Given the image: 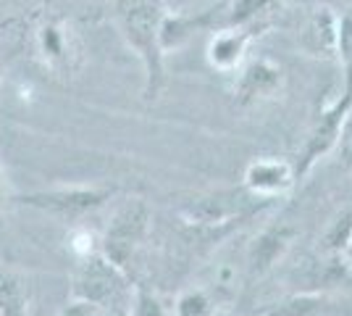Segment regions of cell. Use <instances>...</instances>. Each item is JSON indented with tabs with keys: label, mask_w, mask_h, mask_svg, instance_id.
Listing matches in <instances>:
<instances>
[{
	"label": "cell",
	"mask_w": 352,
	"mask_h": 316,
	"mask_svg": "<svg viewBox=\"0 0 352 316\" xmlns=\"http://www.w3.org/2000/svg\"><path fill=\"white\" fill-rule=\"evenodd\" d=\"M281 85H284V72H281L279 63L268 59L250 61L236 76V103L245 105L252 101H261V98H271L281 90Z\"/></svg>",
	"instance_id": "obj_7"
},
{
	"label": "cell",
	"mask_w": 352,
	"mask_h": 316,
	"mask_svg": "<svg viewBox=\"0 0 352 316\" xmlns=\"http://www.w3.org/2000/svg\"><path fill=\"white\" fill-rule=\"evenodd\" d=\"M40 45H43L45 59L50 61L53 66L58 63H69V53H66V37L58 27H45L40 34Z\"/></svg>",
	"instance_id": "obj_15"
},
{
	"label": "cell",
	"mask_w": 352,
	"mask_h": 316,
	"mask_svg": "<svg viewBox=\"0 0 352 316\" xmlns=\"http://www.w3.org/2000/svg\"><path fill=\"white\" fill-rule=\"evenodd\" d=\"M163 11L155 0H124L121 3V30L134 53L145 66V101H155L163 90Z\"/></svg>",
	"instance_id": "obj_1"
},
{
	"label": "cell",
	"mask_w": 352,
	"mask_h": 316,
	"mask_svg": "<svg viewBox=\"0 0 352 316\" xmlns=\"http://www.w3.org/2000/svg\"><path fill=\"white\" fill-rule=\"evenodd\" d=\"M294 182V171L287 161L279 158H261L252 161L245 171V185L252 196H276L284 193Z\"/></svg>",
	"instance_id": "obj_9"
},
{
	"label": "cell",
	"mask_w": 352,
	"mask_h": 316,
	"mask_svg": "<svg viewBox=\"0 0 352 316\" xmlns=\"http://www.w3.org/2000/svg\"><path fill=\"white\" fill-rule=\"evenodd\" d=\"M350 238H352V211H344L342 216H337V219L331 222L323 242H326V248H329L331 253H344Z\"/></svg>",
	"instance_id": "obj_14"
},
{
	"label": "cell",
	"mask_w": 352,
	"mask_h": 316,
	"mask_svg": "<svg viewBox=\"0 0 352 316\" xmlns=\"http://www.w3.org/2000/svg\"><path fill=\"white\" fill-rule=\"evenodd\" d=\"M210 311L206 293L200 290H190L176 301V316H206Z\"/></svg>",
	"instance_id": "obj_17"
},
{
	"label": "cell",
	"mask_w": 352,
	"mask_h": 316,
	"mask_svg": "<svg viewBox=\"0 0 352 316\" xmlns=\"http://www.w3.org/2000/svg\"><path fill=\"white\" fill-rule=\"evenodd\" d=\"M129 316H168L166 314V306L161 303L158 295H153L145 287H134V298L129 306Z\"/></svg>",
	"instance_id": "obj_16"
},
{
	"label": "cell",
	"mask_w": 352,
	"mask_h": 316,
	"mask_svg": "<svg viewBox=\"0 0 352 316\" xmlns=\"http://www.w3.org/2000/svg\"><path fill=\"white\" fill-rule=\"evenodd\" d=\"M116 196L113 187H58V190H37V193H24L16 200L21 206L45 211L63 222H76L92 211L105 206Z\"/></svg>",
	"instance_id": "obj_4"
},
{
	"label": "cell",
	"mask_w": 352,
	"mask_h": 316,
	"mask_svg": "<svg viewBox=\"0 0 352 316\" xmlns=\"http://www.w3.org/2000/svg\"><path fill=\"white\" fill-rule=\"evenodd\" d=\"M248 206V200L236 196V193H216V196L195 198L190 203L182 206V216L197 227H213L223 224L229 219L239 216Z\"/></svg>",
	"instance_id": "obj_8"
},
{
	"label": "cell",
	"mask_w": 352,
	"mask_h": 316,
	"mask_svg": "<svg viewBox=\"0 0 352 316\" xmlns=\"http://www.w3.org/2000/svg\"><path fill=\"white\" fill-rule=\"evenodd\" d=\"M339 59L352 66V11L339 16Z\"/></svg>",
	"instance_id": "obj_18"
},
{
	"label": "cell",
	"mask_w": 352,
	"mask_h": 316,
	"mask_svg": "<svg viewBox=\"0 0 352 316\" xmlns=\"http://www.w3.org/2000/svg\"><path fill=\"white\" fill-rule=\"evenodd\" d=\"M150 227V209L142 198L124 200V206H118L113 213L111 224L105 229L103 240H100V253L108 261H113L121 271H132V261L137 248L142 245Z\"/></svg>",
	"instance_id": "obj_3"
},
{
	"label": "cell",
	"mask_w": 352,
	"mask_h": 316,
	"mask_svg": "<svg viewBox=\"0 0 352 316\" xmlns=\"http://www.w3.org/2000/svg\"><path fill=\"white\" fill-rule=\"evenodd\" d=\"M0 316H30V287L19 274H0Z\"/></svg>",
	"instance_id": "obj_11"
},
{
	"label": "cell",
	"mask_w": 352,
	"mask_h": 316,
	"mask_svg": "<svg viewBox=\"0 0 352 316\" xmlns=\"http://www.w3.org/2000/svg\"><path fill=\"white\" fill-rule=\"evenodd\" d=\"M129 287V274L121 271L100 251H92L76 264L72 277V298L92 303L98 308L113 306L116 308L121 298L126 295Z\"/></svg>",
	"instance_id": "obj_2"
},
{
	"label": "cell",
	"mask_w": 352,
	"mask_h": 316,
	"mask_svg": "<svg viewBox=\"0 0 352 316\" xmlns=\"http://www.w3.org/2000/svg\"><path fill=\"white\" fill-rule=\"evenodd\" d=\"M255 27H229L213 34L210 45H208V61L210 66H216L221 72H232L245 59V48L252 37Z\"/></svg>",
	"instance_id": "obj_10"
},
{
	"label": "cell",
	"mask_w": 352,
	"mask_h": 316,
	"mask_svg": "<svg viewBox=\"0 0 352 316\" xmlns=\"http://www.w3.org/2000/svg\"><path fill=\"white\" fill-rule=\"evenodd\" d=\"M344 253H347V261H350V266H352V238H350V242H347V248H344Z\"/></svg>",
	"instance_id": "obj_23"
},
{
	"label": "cell",
	"mask_w": 352,
	"mask_h": 316,
	"mask_svg": "<svg viewBox=\"0 0 352 316\" xmlns=\"http://www.w3.org/2000/svg\"><path fill=\"white\" fill-rule=\"evenodd\" d=\"M111 316H129L126 314V308H124V306H116V308H113V314Z\"/></svg>",
	"instance_id": "obj_22"
},
{
	"label": "cell",
	"mask_w": 352,
	"mask_h": 316,
	"mask_svg": "<svg viewBox=\"0 0 352 316\" xmlns=\"http://www.w3.org/2000/svg\"><path fill=\"white\" fill-rule=\"evenodd\" d=\"M289 245V232L287 229H271L261 235L255 240V248L250 253V264H252V271L263 274L265 269H271L276 264V258L284 253V248Z\"/></svg>",
	"instance_id": "obj_12"
},
{
	"label": "cell",
	"mask_w": 352,
	"mask_h": 316,
	"mask_svg": "<svg viewBox=\"0 0 352 316\" xmlns=\"http://www.w3.org/2000/svg\"><path fill=\"white\" fill-rule=\"evenodd\" d=\"M297 43L313 59H339V16L329 6L316 8L308 16V21L302 24Z\"/></svg>",
	"instance_id": "obj_6"
},
{
	"label": "cell",
	"mask_w": 352,
	"mask_h": 316,
	"mask_svg": "<svg viewBox=\"0 0 352 316\" xmlns=\"http://www.w3.org/2000/svg\"><path fill=\"white\" fill-rule=\"evenodd\" d=\"M352 111V66H347V87L342 92V98H337L334 103L323 111L321 121L313 127V132L308 137V145L302 151V164H300V174H305L310 166L321 158L323 153H329L331 148H337L339 135L344 129V121L350 119Z\"/></svg>",
	"instance_id": "obj_5"
},
{
	"label": "cell",
	"mask_w": 352,
	"mask_h": 316,
	"mask_svg": "<svg viewBox=\"0 0 352 316\" xmlns=\"http://www.w3.org/2000/svg\"><path fill=\"white\" fill-rule=\"evenodd\" d=\"M337 148H339V158L347 166H352V119L344 121V129H342V135H339Z\"/></svg>",
	"instance_id": "obj_20"
},
{
	"label": "cell",
	"mask_w": 352,
	"mask_h": 316,
	"mask_svg": "<svg viewBox=\"0 0 352 316\" xmlns=\"http://www.w3.org/2000/svg\"><path fill=\"white\" fill-rule=\"evenodd\" d=\"M58 316H98V306H92V303H85V301H72L66 303L63 308H60Z\"/></svg>",
	"instance_id": "obj_21"
},
{
	"label": "cell",
	"mask_w": 352,
	"mask_h": 316,
	"mask_svg": "<svg viewBox=\"0 0 352 316\" xmlns=\"http://www.w3.org/2000/svg\"><path fill=\"white\" fill-rule=\"evenodd\" d=\"M281 8V0H232L229 27H261L265 16Z\"/></svg>",
	"instance_id": "obj_13"
},
{
	"label": "cell",
	"mask_w": 352,
	"mask_h": 316,
	"mask_svg": "<svg viewBox=\"0 0 352 316\" xmlns=\"http://www.w3.org/2000/svg\"><path fill=\"white\" fill-rule=\"evenodd\" d=\"M316 298H294V301L281 303L279 308H274L268 316H308L316 308Z\"/></svg>",
	"instance_id": "obj_19"
}]
</instances>
